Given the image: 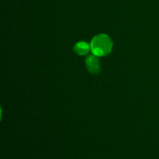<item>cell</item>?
I'll return each instance as SVG.
<instances>
[{"label":"cell","instance_id":"obj_2","mask_svg":"<svg viewBox=\"0 0 159 159\" xmlns=\"http://www.w3.org/2000/svg\"><path fill=\"white\" fill-rule=\"evenodd\" d=\"M85 65L88 71L92 74H97L100 71V63L96 56H89L85 60Z\"/></svg>","mask_w":159,"mask_h":159},{"label":"cell","instance_id":"obj_1","mask_svg":"<svg viewBox=\"0 0 159 159\" xmlns=\"http://www.w3.org/2000/svg\"><path fill=\"white\" fill-rule=\"evenodd\" d=\"M90 47L93 55L96 57H102L111 52L113 42L107 34H99L93 37Z\"/></svg>","mask_w":159,"mask_h":159},{"label":"cell","instance_id":"obj_3","mask_svg":"<svg viewBox=\"0 0 159 159\" xmlns=\"http://www.w3.org/2000/svg\"><path fill=\"white\" fill-rule=\"evenodd\" d=\"M90 49H91L90 45H89L88 43H85V41L78 42L74 47V51H75L79 55H85V54H86L89 51Z\"/></svg>","mask_w":159,"mask_h":159}]
</instances>
